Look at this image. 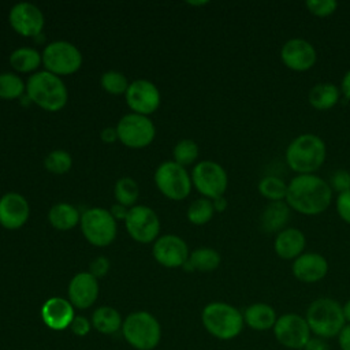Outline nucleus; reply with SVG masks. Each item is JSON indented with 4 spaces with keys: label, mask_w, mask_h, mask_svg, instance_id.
<instances>
[{
    "label": "nucleus",
    "mask_w": 350,
    "mask_h": 350,
    "mask_svg": "<svg viewBox=\"0 0 350 350\" xmlns=\"http://www.w3.org/2000/svg\"><path fill=\"white\" fill-rule=\"evenodd\" d=\"M332 193L329 183L314 174L295 175L287 183L284 201L290 209L301 215L316 216L328 209Z\"/></svg>",
    "instance_id": "f257e3e1"
},
{
    "label": "nucleus",
    "mask_w": 350,
    "mask_h": 350,
    "mask_svg": "<svg viewBox=\"0 0 350 350\" xmlns=\"http://www.w3.org/2000/svg\"><path fill=\"white\" fill-rule=\"evenodd\" d=\"M327 146L321 137L305 133L294 139L286 148V163L291 171L298 175L314 174L324 164Z\"/></svg>",
    "instance_id": "f03ea898"
},
{
    "label": "nucleus",
    "mask_w": 350,
    "mask_h": 350,
    "mask_svg": "<svg viewBox=\"0 0 350 350\" xmlns=\"http://www.w3.org/2000/svg\"><path fill=\"white\" fill-rule=\"evenodd\" d=\"M310 332L321 339H331L339 335L346 325L342 305L329 297H320L312 301L305 313Z\"/></svg>",
    "instance_id": "7ed1b4c3"
},
{
    "label": "nucleus",
    "mask_w": 350,
    "mask_h": 350,
    "mask_svg": "<svg viewBox=\"0 0 350 350\" xmlns=\"http://www.w3.org/2000/svg\"><path fill=\"white\" fill-rule=\"evenodd\" d=\"M204 328L220 340L237 338L243 329V314L235 306L215 301L208 304L201 313Z\"/></svg>",
    "instance_id": "20e7f679"
},
{
    "label": "nucleus",
    "mask_w": 350,
    "mask_h": 350,
    "mask_svg": "<svg viewBox=\"0 0 350 350\" xmlns=\"http://www.w3.org/2000/svg\"><path fill=\"white\" fill-rule=\"evenodd\" d=\"M26 90L33 103L51 112L62 109L67 103V89L63 81L49 71L33 74L27 81Z\"/></svg>",
    "instance_id": "39448f33"
},
{
    "label": "nucleus",
    "mask_w": 350,
    "mask_h": 350,
    "mask_svg": "<svg viewBox=\"0 0 350 350\" xmlns=\"http://www.w3.org/2000/svg\"><path fill=\"white\" fill-rule=\"evenodd\" d=\"M122 334L126 342L137 350H152L161 339V327L159 320L149 312H133L123 324Z\"/></svg>",
    "instance_id": "423d86ee"
},
{
    "label": "nucleus",
    "mask_w": 350,
    "mask_h": 350,
    "mask_svg": "<svg viewBox=\"0 0 350 350\" xmlns=\"http://www.w3.org/2000/svg\"><path fill=\"white\" fill-rule=\"evenodd\" d=\"M272 331L275 339L283 347L290 350H304L312 338V332L305 316L298 313H284L278 316Z\"/></svg>",
    "instance_id": "0eeeda50"
},
{
    "label": "nucleus",
    "mask_w": 350,
    "mask_h": 350,
    "mask_svg": "<svg viewBox=\"0 0 350 350\" xmlns=\"http://www.w3.org/2000/svg\"><path fill=\"white\" fill-rule=\"evenodd\" d=\"M85 238L94 246H107L116 237V221L111 212L103 208L88 209L81 217Z\"/></svg>",
    "instance_id": "6e6552de"
},
{
    "label": "nucleus",
    "mask_w": 350,
    "mask_h": 350,
    "mask_svg": "<svg viewBox=\"0 0 350 350\" xmlns=\"http://www.w3.org/2000/svg\"><path fill=\"white\" fill-rule=\"evenodd\" d=\"M191 180L196 189L205 198L212 201L223 197L228 185V178L224 168L219 163L211 160L201 161L193 168Z\"/></svg>",
    "instance_id": "1a4fd4ad"
},
{
    "label": "nucleus",
    "mask_w": 350,
    "mask_h": 350,
    "mask_svg": "<svg viewBox=\"0 0 350 350\" xmlns=\"http://www.w3.org/2000/svg\"><path fill=\"white\" fill-rule=\"evenodd\" d=\"M42 62L46 71L55 75H67L81 67L82 55L67 41H53L44 49Z\"/></svg>",
    "instance_id": "9d476101"
},
{
    "label": "nucleus",
    "mask_w": 350,
    "mask_h": 350,
    "mask_svg": "<svg viewBox=\"0 0 350 350\" xmlns=\"http://www.w3.org/2000/svg\"><path fill=\"white\" fill-rule=\"evenodd\" d=\"M159 190L171 200H183L191 189V179L186 170L175 161L163 163L154 174Z\"/></svg>",
    "instance_id": "9b49d317"
},
{
    "label": "nucleus",
    "mask_w": 350,
    "mask_h": 350,
    "mask_svg": "<svg viewBox=\"0 0 350 350\" xmlns=\"http://www.w3.org/2000/svg\"><path fill=\"white\" fill-rule=\"evenodd\" d=\"M118 138L130 148H144L154 138V126L144 115L129 113L123 116L116 127Z\"/></svg>",
    "instance_id": "f8f14e48"
},
{
    "label": "nucleus",
    "mask_w": 350,
    "mask_h": 350,
    "mask_svg": "<svg viewBox=\"0 0 350 350\" xmlns=\"http://www.w3.org/2000/svg\"><path fill=\"white\" fill-rule=\"evenodd\" d=\"M280 60L291 71L304 72L317 62L316 48L305 38H290L280 48Z\"/></svg>",
    "instance_id": "ddd939ff"
},
{
    "label": "nucleus",
    "mask_w": 350,
    "mask_h": 350,
    "mask_svg": "<svg viewBox=\"0 0 350 350\" xmlns=\"http://www.w3.org/2000/svg\"><path fill=\"white\" fill-rule=\"evenodd\" d=\"M126 228L133 239L141 243L152 242L160 230L157 215L148 206L137 205L129 209L126 217Z\"/></svg>",
    "instance_id": "4468645a"
},
{
    "label": "nucleus",
    "mask_w": 350,
    "mask_h": 350,
    "mask_svg": "<svg viewBox=\"0 0 350 350\" xmlns=\"http://www.w3.org/2000/svg\"><path fill=\"white\" fill-rule=\"evenodd\" d=\"M126 101L135 113L145 116L157 109L160 104V93L152 82L138 79L129 85L126 92Z\"/></svg>",
    "instance_id": "2eb2a0df"
},
{
    "label": "nucleus",
    "mask_w": 350,
    "mask_h": 350,
    "mask_svg": "<svg viewBox=\"0 0 350 350\" xmlns=\"http://www.w3.org/2000/svg\"><path fill=\"white\" fill-rule=\"evenodd\" d=\"M328 261L320 253L306 252L297 257L291 264L294 278L302 283L310 284L323 280L328 273Z\"/></svg>",
    "instance_id": "dca6fc26"
},
{
    "label": "nucleus",
    "mask_w": 350,
    "mask_h": 350,
    "mask_svg": "<svg viewBox=\"0 0 350 350\" xmlns=\"http://www.w3.org/2000/svg\"><path fill=\"white\" fill-rule=\"evenodd\" d=\"M156 261L168 268L183 267L189 258V250L185 241L176 235H164L153 245Z\"/></svg>",
    "instance_id": "f3484780"
},
{
    "label": "nucleus",
    "mask_w": 350,
    "mask_h": 350,
    "mask_svg": "<svg viewBox=\"0 0 350 350\" xmlns=\"http://www.w3.org/2000/svg\"><path fill=\"white\" fill-rule=\"evenodd\" d=\"M10 23L21 36L33 37L42 30L44 16L34 4L19 3L10 11Z\"/></svg>",
    "instance_id": "a211bd4d"
},
{
    "label": "nucleus",
    "mask_w": 350,
    "mask_h": 350,
    "mask_svg": "<svg viewBox=\"0 0 350 350\" xmlns=\"http://www.w3.org/2000/svg\"><path fill=\"white\" fill-rule=\"evenodd\" d=\"M75 317L74 306L68 299L52 297L41 306V319L44 324L53 331H63L70 328Z\"/></svg>",
    "instance_id": "6ab92c4d"
},
{
    "label": "nucleus",
    "mask_w": 350,
    "mask_h": 350,
    "mask_svg": "<svg viewBox=\"0 0 350 350\" xmlns=\"http://www.w3.org/2000/svg\"><path fill=\"white\" fill-rule=\"evenodd\" d=\"M98 295V283L90 272L77 273L68 284V301L78 309L92 306Z\"/></svg>",
    "instance_id": "aec40b11"
},
{
    "label": "nucleus",
    "mask_w": 350,
    "mask_h": 350,
    "mask_svg": "<svg viewBox=\"0 0 350 350\" xmlns=\"http://www.w3.org/2000/svg\"><path fill=\"white\" fill-rule=\"evenodd\" d=\"M29 219V204L18 193H7L0 198V224L7 230L22 227Z\"/></svg>",
    "instance_id": "412c9836"
},
{
    "label": "nucleus",
    "mask_w": 350,
    "mask_h": 350,
    "mask_svg": "<svg viewBox=\"0 0 350 350\" xmlns=\"http://www.w3.org/2000/svg\"><path fill=\"white\" fill-rule=\"evenodd\" d=\"M306 237L295 227H286L276 234L273 241V250L282 260H295L305 253Z\"/></svg>",
    "instance_id": "4be33fe9"
},
{
    "label": "nucleus",
    "mask_w": 350,
    "mask_h": 350,
    "mask_svg": "<svg viewBox=\"0 0 350 350\" xmlns=\"http://www.w3.org/2000/svg\"><path fill=\"white\" fill-rule=\"evenodd\" d=\"M242 314L245 325L254 331L272 329L278 320L276 310L265 302H254L249 305Z\"/></svg>",
    "instance_id": "5701e85b"
},
{
    "label": "nucleus",
    "mask_w": 350,
    "mask_h": 350,
    "mask_svg": "<svg viewBox=\"0 0 350 350\" xmlns=\"http://www.w3.org/2000/svg\"><path fill=\"white\" fill-rule=\"evenodd\" d=\"M290 206L286 201L269 202L260 216V227L268 234L280 232L290 220Z\"/></svg>",
    "instance_id": "b1692460"
},
{
    "label": "nucleus",
    "mask_w": 350,
    "mask_h": 350,
    "mask_svg": "<svg viewBox=\"0 0 350 350\" xmlns=\"http://www.w3.org/2000/svg\"><path fill=\"white\" fill-rule=\"evenodd\" d=\"M340 98V89L332 82H319L308 93L310 107L317 111L332 109Z\"/></svg>",
    "instance_id": "393cba45"
},
{
    "label": "nucleus",
    "mask_w": 350,
    "mask_h": 350,
    "mask_svg": "<svg viewBox=\"0 0 350 350\" xmlns=\"http://www.w3.org/2000/svg\"><path fill=\"white\" fill-rule=\"evenodd\" d=\"M122 317L119 312L111 306H100L92 314V325L100 334L111 335L122 329Z\"/></svg>",
    "instance_id": "a878e982"
},
{
    "label": "nucleus",
    "mask_w": 350,
    "mask_h": 350,
    "mask_svg": "<svg viewBox=\"0 0 350 350\" xmlns=\"http://www.w3.org/2000/svg\"><path fill=\"white\" fill-rule=\"evenodd\" d=\"M220 254L212 247H200L196 249L191 256L185 262V268L187 271H202L209 272L216 269L220 265Z\"/></svg>",
    "instance_id": "bb28decb"
},
{
    "label": "nucleus",
    "mask_w": 350,
    "mask_h": 350,
    "mask_svg": "<svg viewBox=\"0 0 350 350\" xmlns=\"http://www.w3.org/2000/svg\"><path fill=\"white\" fill-rule=\"evenodd\" d=\"M48 219L55 228L66 231V230L72 228L78 223L79 213H78L77 208H74L72 205L62 202V204H56L51 208Z\"/></svg>",
    "instance_id": "cd10ccee"
},
{
    "label": "nucleus",
    "mask_w": 350,
    "mask_h": 350,
    "mask_svg": "<svg viewBox=\"0 0 350 350\" xmlns=\"http://www.w3.org/2000/svg\"><path fill=\"white\" fill-rule=\"evenodd\" d=\"M257 190L260 196L268 200L269 202L284 201L287 194V183L276 175H267L260 179Z\"/></svg>",
    "instance_id": "c85d7f7f"
},
{
    "label": "nucleus",
    "mask_w": 350,
    "mask_h": 350,
    "mask_svg": "<svg viewBox=\"0 0 350 350\" xmlns=\"http://www.w3.org/2000/svg\"><path fill=\"white\" fill-rule=\"evenodd\" d=\"M10 62L15 70L21 72H27L36 70L40 66L41 56L33 48H19L11 53Z\"/></svg>",
    "instance_id": "c756f323"
},
{
    "label": "nucleus",
    "mask_w": 350,
    "mask_h": 350,
    "mask_svg": "<svg viewBox=\"0 0 350 350\" xmlns=\"http://www.w3.org/2000/svg\"><path fill=\"white\" fill-rule=\"evenodd\" d=\"M215 213L213 202L209 198H198L193 201L187 209V219L197 226L208 223Z\"/></svg>",
    "instance_id": "7c9ffc66"
},
{
    "label": "nucleus",
    "mask_w": 350,
    "mask_h": 350,
    "mask_svg": "<svg viewBox=\"0 0 350 350\" xmlns=\"http://www.w3.org/2000/svg\"><path fill=\"white\" fill-rule=\"evenodd\" d=\"M115 198L123 206L133 205L138 198V185L131 178H122L115 185Z\"/></svg>",
    "instance_id": "2f4dec72"
},
{
    "label": "nucleus",
    "mask_w": 350,
    "mask_h": 350,
    "mask_svg": "<svg viewBox=\"0 0 350 350\" xmlns=\"http://www.w3.org/2000/svg\"><path fill=\"white\" fill-rule=\"evenodd\" d=\"M25 90L23 81L11 72L0 74V97L1 98H16Z\"/></svg>",
    "instance_id": "473e14b6"
},
{
    "label": "nucleus",
    "mask_w": 350,
    "mask_h": 350,
    "mask_svg": "<svg viewBox=\"0 0 350 350\" xmlns=\"http://www.w3.org/2000/svg\"><path fill=\"white\" fill-rule=\"evenodd\" d=\"M198 156V146L191 139H182L174 148L175 163L185 167L196 161Z\"/></svg>",
    "instance_id": "72a5a7b5"
},
{
    "label": "nucleus",
    "mask_w": 350,
    "mask_h": 350,
    "mask_svg": "<svg viewBox=\"0 0 350 350\" xmlns=\"http://www.w3.org/2000/svg\"><path fill=\"white\" fill-rule=\"evenodd\" d=\"M45 168L53 174H64L71 168L72 160L66 150H53L45 159Z\"/></svg>",
    "instance_id": "f704fd0d"
},
{
    "label": "nucleus",
    "mask_w": 350,
    "mask_h": 350,
    "mask_svg": "<svg viewBox=\"0 0 350 350\" xmlns=\"http://www.w3.org/2000/svg\"><path fill=\"white\" fill-rule=\"evenodd\" d=\"M101 86L104 90L112 94H120L127 92L129 83L126 77L118 71H108L101 77Z\"/></svg>",
    "instance_id": "c9c22d12"
},
{
    "label": "nucleus",
    "mask_w": 350,
    "mask_h": 350,
    "mask_svg": "<svg viewBox=\"0 0 350 350\" xmlns=\"http://www.w3.org/2000/svg\"><path fill=\"white\" fill-rule=\"evenodd\" d=\"M305 7L309 14L317 18H325L336 11L338 3L335 0H308L305 3Z\"/></svg>",
    "instance_id": "e433bc0d"
},
{
    "label": "nucleus",
    "mask_w": 350,
    "mask_h": 350,
    "mask_svg": "<svg viewBox=\"0 0 350 350\" xmlns=\"http://www.w3.org/2000/svg\"><path fill=\"white\" fill-rule=\"evenodd\" d=\"M328 183L332 191H336L338 194L345 193L350 190V172L346 170H336L331 174Z\"/></svg>",
    "instance_id": "4c0bfd02"
},
{
    "label": "nucleus",
    "mask_w": 350,
    "mask_h": 350,
    "mask_svg": "<svg viewBox=\"0 0 350 350\" xmlns=\"http://www.w3.org/2000/svg\"><path fill=\"white\" fill-rule=\"evenodd\" d=\"M335 205H336V212L339 217L345 223L350 224V190L338 194Z\"/></svg>",
    "instance_id": "58836bf2"
},
{
    "label": "nucleus",
    "mask_w": 350,
    "mask_h": 350,
    "mask_svg": "<svg viewBox=\"0 0 350 350\" xmlns=\"http://www.w3.org/2000/svg\"><path fill=\"white\" fill-rule=\"evenodd\" d=\"M90 328H92V323L83 316H75L71 325H70V329L77 336L88 335L90 332Z\"/></svg>",
    "instance_id": "ea45409f"
},
{
    "label": "nucleus",
    "mask_w": 350,
    "mask_h": 350,
    "mask_svg": "<svg viewBox=\"0 0 350 350\" xmlns=\"http://www.w3.org/2000/svg\"><path fill=\"white\" fill-rule=\"evenodd\" d=\"M109 269V261L107 257H97L92 264H90V273L94 278L104 276Z\"/></svg>",
    "instance_id": "a19ab883"
},
{
    "label": "nucleus",
    "mask_w": 350,
    "mask_h": 350,
    "mask_svg": "<svg viewBox=\"0 0 350 350\" xmlns=\"http://www.w3.org/2000/svg\"><path fill=\"white\" fill-rule=\"evenodd\" d=\"M336 338L340 350H350V324H346Z\"/></svg>",
    "instance_id": "79ce46f5"
},
{
    "label": "nucleus",
    "mask_w": 350,
    "mask_h": 350,
    "mask_svg": "<svg viewBox=\"0 0 350 350\" xmlns=\"http://www.w3.org/2000/svg\"><path fill=\"white\" fill-rule=\"evenodd\" d=\"M304 350H329V346L327 345L325 339L312 336L306 343V346L304 347Z\"/></svg>",
    "instance_id": "37998d69"
},
{
    "label": "nucleus",
    "mask_w": 350,
    "mask_h": 350,
    "mask_svg": "<svg viewBox=\"0 0 350 350\" xmlns=\"http://www.w3.org/2000/svg\"><path fill=\"white\" fill-rule=\"evenodd\" d=\"M340 93L350 101V70H347L340 82Z\"/></svg>",
    "instance_id": "c03bdc74"
},
{
    "label": "nucleus",
    "mask_w": 350,
    "mask_h": 350,
    "mask_svg": "<svg viewBox=\"0 0 350 350\" xmlns=\"http://www.w3.org/2000/svg\"><path fill=\"white\" fill-rule=\"evenodd\" d=\"M127 213H129V211L126 209V206H123V205H120V204L112 205V208H111V215H112V217H113L115 220H116V219H123V220H126Z\"/></svg>",
    "instance_id": "a18cd8bd"
},
{
    "label": "nucleus",
    "mask_w": 350,
    "mask_h": 350,
    "mask_svg": "<svg viewBox=\"0 0 350 350\" xmlns=\"http://www.w3.org/2000/svg\"><path fill=\"white\" fill-rule=\"evenodd\" d=\"M118 137V133H116V129H105L103 130L101 133V138L105 141V142H113L115 138Z\"/></svg>",
    "instance_id": "49530a36"
},
{
    "label": "nucleus",
    "mask_w": 350,
    "mask_h": 350,
    "mask_svg": "<svg viewBox=\"0 0 350 350\" xmlns=\"http://www.w3.org/2000/svg\"><path fill=\"white\" fill-rule=\"evenodd\" d=\"M212 202H213L215 211H217V212H223L227 208V200L224 197H219V198L213 200Z\"/></svg>",
    "instance_id": "de8ad7c7"
},
{
    "label": "nucleus",
    "mask_w": 350,
    "mask_h": 350,
    "mask_svg": "<svg viewBox=\"0 0 350 350\" xmlns=\"http://www.w3.org/2000/svg\"><path fill=\"white\" fill-rule=\"evenodd\" d=\"M342 308H343V314H345L346 324H350V299H347L345 302V305H342Z\"/></svg>",
    "instance_id": "09e8293b"
}]
</instances>
